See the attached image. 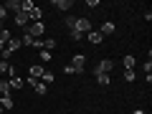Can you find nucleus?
<instances>
[{
  "label": "nucleus",
  "mask_w": 152,
  "mask_h": 114,
  "mask_svg": "<svg viewBox=\"0 0 152 114\" xmlns=\"http://www.w3.org/2000/svg\"><path fill=\"white\" fill-rule=\"evenodd\" d=\"M112 69H114V61H112V58H102V61L91 69V74H94V76H99V74H112Z\"/></svg>",
  "instance_id": "obj_1"
},
{
  "label": "nucleus",
  "mask_w": 152,
  "mask_h": 114,
  "mask_svg": "<svg viewBox=\"0 0 152 114\" xmlns=\"http://www.w3.org/2000/svg\"><path fill=\"white\" fill-rule=\"evenodd\" d=\"M23 31H26L31 38H41V36H43V31H46V26H43V23H28Z\"/></svg>",
  "instance_id": "obj_2"
},
{
  "label": "nucleus",
  "mask_w": 152,
  "mask_h": 114,
  "mask_svg": "<svg viewBox=\"0 0 152 114\" xmlns=\"http://www.w3.org/2000/svg\"><path fill=\"white\" fill-rule=\"evenodd\" d=\"M74 31H76V33H81V36H86V33L91 31V20H89V18H76Z\"/></svg>",
  "instance_id": "obj_3"
},
{
  "label": "nucleus",
  "mask_w": 152,
  "mask_h": 114,
  "mask_svg": "<svg viewBox=\"0 0 152 114\" xmlns=\"http://www.w3.org/2000/svg\"><path fill=\"white\" fill-rule=\"evenodd\" d=\"M71 66L76 69V74H81V71H86V56H84V53H76L74 58H71Z\"/></svg>",
  "instance_id": "obj_4"
},
{
  "label": "nucleus",
  "mask_w": 152,
  "mask_h": 114,
  "mask_svg": "<svg viewBox=\"0 0 152 114\" xmlns=\"http://www.w3.org/2000/svg\"><path fill=\"white\" fill-rule=\"evenodd\" d=\"M51 5H53V8H58V10H64V13H69L71 8H74V0H53Z\"/></svg>",
  "instance_id": "obj_5"
},
{
  "label": "nucleus",
  "mask_w": 152,
  "mask_h": 114,
  "mask_svg": "<svg viewBox=\"0 0 152 114\" xmlns=\"http://www.w3.org/2000/svg\"><path fill=\"white\" fill-rule=\"evenodd\" d=\"M28 84H31V86L36 89V94H38V96H43V94L48 91V89H46V84L41 81V79H38V81H33V79H28Z\"/></svg>",
  "instance_id": "obj_6"
},
{
  "label": "nucleus",
  "mask_w": 152,
  "mask_h": 114,
  "mask_svg": "<svg viewBox=\"0 0 152 114\" xmlns=\"http://www.w3.org/2000/svg\"><path fill=\"white\" fill-rule=\"evenodd\" d=\"M41 18H43V10L41 8H31L28 10V20L31 23H41Z\"/></svg>",
  "instance_id": "obj_7"
},
{
  "label": "nucleus",
  "mask_w": 152,
  "mask_h": 114,
  "mask_svg": "<svg viewBox=\"0 0 152 114\" xmlns=\"http://www.w3.org/2000/svg\"><path fill=\"white\" fill-rule=\"evenodd\" d=\"M114 31H117V26H114L112 20H104V23H102V28H99V33H102V36H112Z\"/></svg>",
  "instance_id": "obj_8"
},
{
  "label": "nucleus",
  "mask_w": 152,
  "mask_h": 114,
  "mask_svg": "<svg viewBox=\"0 0 152 114\" xmlns=\"http://www.w3.org/2000/svg\"><path fill=\"white\" fill-rule=\"evenodd\" d=\"M10 91H13V86H10V79H3V76H0V96H8Z\"/></svg>",
  "instance_id": "obj_9"
},
{
  "label": "nucleus",
  "mask_w": 152,
  "mask_h": 114,
  "mask_svg": "<svg viewBox=\"0 0 152 114\" xmlns=\"http://www.w3.org/2000/svg\"><path fill=\"white\" fill-rule=\"evenodd\" d=\"M13 18H15V26H20V28H26L28 23H31V20H28V13H26V10L15 13V15H13Z\"/></svg>",
  "instance_id": "obj_10"
},
{
  "label": "nucleus",
  "mask_w": 152,
  "mask_h": 114,
  "mask_svg": "<svg viewBox=\"0 0 152 114\" xmlns=\"http://www.w3.org/2000/svg\"><path fill=\"white\" fill-rule=\"evenodd\" d=\"M3 8H5L8 13H13V15H15V13H20V0H8Z\"/></svg>",
  "instance_id": "obj_11"
},
{
  "label": "nucleus",
  "mask_w": 152,
  "mask_h": 114,
  "mask_svg": "<svg viewBox=\"0 0 152 114\" xmlns=\"http://www.w3.org/2000/svg\"><path fill=\"white\" fill-rule=\"evenodd\" d=\"M43 71H46V69H43V66H38V64H36V66H31V74H28V79H33V81H38V79L43 76Z\"/></svg>",
  "instance_id": "obj_12"
},
{
  "label": "nucleus",
  "mask_w": 152,
  "mask_h": 114,
  "mask_svg": "<svg viewBox=\"0 0 152 114\" xmlns=\"http://www.w3.org/2000/svg\"><path fill=\"white\" fill-rule=\"evenodd\" d=\"M86 38H89V43H94V46H99V43H102V33H99V31H94V28H91V31H89L86 33Z\"/></svg>",
  "instance_id": "obj_13"
},
{
  "label": "nucleus",
  "mask_w": 152,
  "mask_h": 114,
  "mask_svg": "<svg viewBox=\"0 0 152 114\" xmlns=\"http://www.w3.org/2000/svg\"><path fill=\"white\" fill-rule=\"evenodd\" d=\"M0 107H3V109H13V107H15V102H13L10 94H8V96H0Z\"/></svg>",
  "instance_id": "obj_14"
},
{
  "label": "nucleus",
  "mask_w": 152,
  "mask_h": 114,
  "mask_svg": "<svg viewBox=\"0 0 152 114\" xmlns=\"http://www.w3.org/2000/svg\"><path fill=\"white\" fill-rule=\"evenodd\" d=\"M96 81H99V86H109V84H112V76L109 74H99Z\"/></svg>",
  "instance_id": "obj_15"
},
{
  "label": "nucleus",
  "mask_w": 152,
  "mask_h": 114,
  "mask_svg": "<svg viewBox=\"0 0 152 114\" xmlns=\"http://www.w3.org/2000/svg\"><path fill=\"white\" fill-rule=\"evenodd\" d=\"M53 79H56V76L51 74V71H43V76H41V81H43L46 86H48V84H53Z\"/></svg>",
  "instance_id": "obj_16"
},
{
  "label": "nucleus",
  "mask_w": 152,
  "mask_h": 114,
  "mask_svg": "<svg viewBox=\"0 0 152 114\" xmlns=\"http://www.w3.org/2000/svg\"><path fill=\"white\" fill-rule=\"evenodd\" d=\"M10 86L13 89H23V79L20 76H10Z\"/></svg>",
  "instance_id": "obj_17"
},
{
  "label": "nucleus",
  "mask_w": 152,
  "mask_h": 114,
  "mask_svg": "<svg viewBox=\"0 0 152 114\" xmlns=\"http://www.w3.org/2000/svg\"><path fill=\"white\" fill-rule=\"evenodd\" d=\"M66 28H69V31H74V26H76V15H69V13H66Z\"/></svg>",
  "instance_id": "obj_18"
},
{
  "label": "nucleus",
  "mask_w": 152,
  "mask_h": 114,
  "mask_svg": "<svg viewBox=\"0 0 152 114\" xmlns=\"http://www.w3.org/2000/svg\"><path fill=\"white\" fill-rule=\"evenodd\" d=\"M10 69H13L10 61H0V76H3V74H10Z\"/></svg>",
  "instance_id": "obj_19"
},
{
  "label": "nucleus",
  "mask_w": 152,
  "mask_h": 114,
  "mask_svg": "<svg viewBox=\"0 0 152 114\" xmlns=\"http://www.w3.org/2000/svg\"><path fill=\"white\" fill-rule=\"evenodd\" d=\"M5 48H10V51H18V48H20V38H10V43H8Z\"/></svg>",
  "instance_id": "obj_20"
},
{
  "label": "nucleus",
  "mask_w": 152,
  "mask_h": 114,
  "mask_svg": "<svg viewBox=\"0 0 152 114\" xmlns=\"http://www.w3.org/2000/svg\"><path fill=\"white\" fill-rule=\"evenodd\" d=\"M122 64H124V69H134V56H124V61H122Z\"/></svg>",
  "instance_id": "obj_21"
},
{
  "label": "nucleus",
  "mask_w": 152,
  "mask_h": 114,
  "mask_svg": "<svg viewBox=\"0 0 152 114\" xmlns=\"http://www.w3.org/2000/svg\"><path fill=\"white\" fill-rule=\"evenodd\" d=\"M33 41H36V38H31L28 33H23V38H20V46H33Z\"/></svg>",
  "instance_id": "obj_22"
},
{
  "label": "nucleus",
  "mask_w": 152,
  "mask_h": 114,
  "mask_svg": "<svg viewBox=\"0 0 152 114\" xmlns=\"http://www.w3.org/2000/svg\"><path fill=\"white\" fill-rule=\"evenodd\" d=\"M134 69H124V81H134Z\"/></svg>",
  "instance_id": "obj_23"
},
{
  "label": "nucleus",
  "mask_w": 152,
  "mask_h": 114,
  "mask_svg": "<svg viewBox=\"0 0 152 114\" xmlns=\"http://www.w3.org/2000/svg\"><path fill=\"white\" fill-rule=\"evenodd\" d=\"M43 48L48 51V48H56V38H46L43 41Z\"/></svg>",
  "instance_id": "obj_24"
},
{
  "label": "nucleus",
  "mask_w": 152,
  "mask_h": 114,
  "mask_svg": "<svg viewBox=\"0 0 152 114\" xmlns=\"http://www.w3.org/2000/svg\"><path fill=\"white\" fill-rule=\"evenodd\" d=\"M41 61H43V64H48V61H51V51H41Z\"/></svg>",
  "instance_id": "obj_25"
},
{
  "label": "nucleus",
  "mask_w": 152,
  "mask_h": 114,
  "mask_svg": "<svg viewBox=\"0 0 152 114\" xmlns=\"http://www.w3.org/2000/svg\"><path fill=\"white\" fill-rule=\"evenodd\" d=\"M69 36H71V41H81V38H84L81 33H76V31H69Z\"/></svg>",
  "instance_id": "obj_26"
},
{
  "label": "nucleus",
  "mask_w": 152,
  "mask_h": 114,
  "mask_svg": "<svg viewBox=\"0 0 152 114\" xmlns=\"http://www.w3.org/2000/svg\"><path fill=\"white\" fill-rule=\"evenodd\" d=\"M33 48H41V51H43V38H36V41H33Z\"/></svg>",
  "instance_id": "obj_27"
},
{
  "label": "nucleus",
  "mask_w": 152,
  "mask_h": 114,
  "mask_svg": "<svg viewBox=\"0 0 152 114\" xmlns=\"http://www.w3.org/2000/svg\"><path fill=\"white\" fill-rule=\"evenodd\" d=\"M64 74H76V69H74L71 64H66V66H64Z\"/></svg>",
  "instance_id": "obj_28"
},
{
  "label": "nucleus",
  "mask_w": 152,
  "mask_h": 114,
  "mask_svg": "<svg viewBox=\"0 0 152 114\" xmlns=\"http://www.w3.org/2000/svg\"><path fill=\"white\" fill-rule=\"evenodd\" d=\"M145 74H152V61H150V58L145 61Z\"/></svg>",
  "instance_id": "obj_29"
},
{
  "label": "nucleus",
  "mask_w": 152,
  "mask_h": 114,
  "mask_svg": "<svg viewBox=\"0 0 152 114\" xmlns=\"http://www.w3.org/2000/svg\"><path fill=\"white\" fill-rule=\"evenodd\" d=\"M5 15H8V10H5L3 5H0V20H3V23H5Z\"/></svg>",
  "instance_id": "obj_30"
},
{
  "label": "nucleus",
  "mask_w": 152,
  "mask_h": 114,
  "mask_svg": "<svg viewBox=\"0 0 152 114\" xmlns=\"http://www.w3.org/2000/svg\"><path fill=\"white\" fill-rule=\"evenodd\" d=\"M132 114H147L145 109H132Z\"/></svg>",
  "instance_id": "obj_31"
},
{
  "label": "nucleus",
  "mask_w": 152,
  "mask_h": 114,
  "mask_svg": "<svg viewBox=\"0 0 152 114\" xmlns=\"http://www.w3.org/2000/svg\"><path fill=\"white\" fill-rule=\"evenodd\" d=\"M3 28H5V23H3V20H0V31H3Z\"/></svg>",
  "instance_id": "obj_32"
},
{
  "label": "nucleus",
  "mask_w": 152,
  "mask_h": 114,
  "mask_svg": "<svg viewBox=\"0 0 152 114\" xmlns=\"http://www.w3.org/2000/svg\"><path fill=\"white\" fill-rule=\"evenodd\" d=\"M0 114H3V107H0Z\"/></svg>",
  "instance_id": "obj_33"
}]
</instances>
